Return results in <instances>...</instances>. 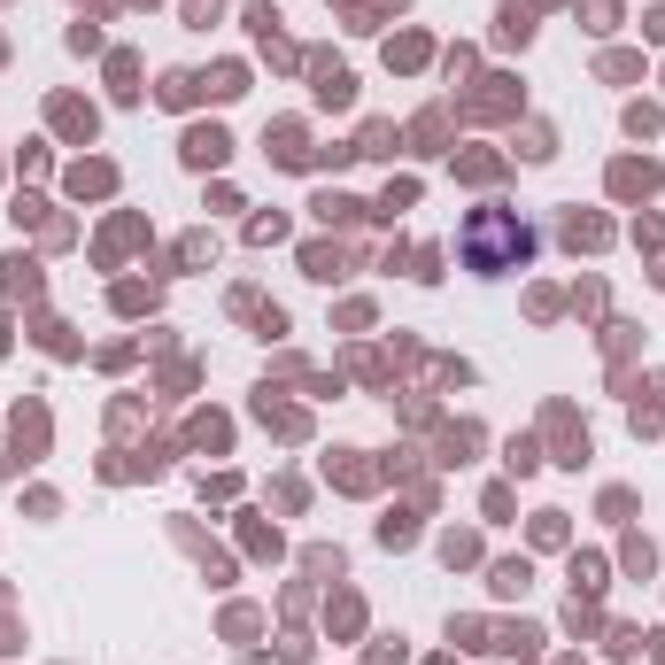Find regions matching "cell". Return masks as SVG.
<instances>
[{
	"label": "cell",
	"instance_id": "obj_1",
	"mask_svg": "<svg viewBox=\"0 0 665 665\" xmlns=\"http://www.w3.org/2000/svg\"><path fill=\"white\" fill-rule=\"evenodd\" d=\"M526 256H534V232H526L519 209L480 202L457 225V263H464V271H480V279H503V271H519Z\"/></svg>",
	"mask_w": 665,
	"mask_h": 665
},
{
	"label": "cell",
	"instance_id": "obj_2",
	"mask_svg": "<svg viewBox=\"0 0 665 665\" xmlns=\"http://www.w3.org/2000/svg\"><path fill=\"white\" fill-rule=\"evenodd\" d=\"M178 155H186V171H217V163H225V155H232L225 124H194V132H186V147H178Z\"/></svg>",
	"mask_w": 665,
	"mask_h": 665
},
{
	"label": "cell",
	"instance_id": "obj_3",
	"mask_svg": "<svg viewBox=\"0 0 665 665\" xmlns=\"http://www.w3.org/2000/svg\"><path fill=\"white\" fill-rule=\"evenodd\" d=\"M310 78H318V101H325V109H348V101H356V78H348L333 55H310Z\"/></svg>",
	"mask_w": 665,
	"mask_h": 665
},
{
	"label": "cell",
	"instance_id": "obj_4",
	"mask_svg": "<svg viewBox=\"0 0 665 665\" xmlns=\"http://www.w3.org/2000/svg\"><path fill=\"white\" fill-rule=\"evenodd\" d=\"M650 186H658V163H650V155H627V163H611V194H619V202H642Z\"/></svg>",
	"mask_w": 665,
	"mask_h": 665
},
{
	"label": "cell",
	"instance_id": "obj_5",
	"mask_svg": "<svg viewBox=\"0 0 665 665\" xmlns=\"http://www.w3.org/2000/svg\"><path fill=\"white\" fill-rule=\"evenodd\" d=\"M0 287L16 294V302H39V287H47V271H39V263L24 256V248H16V256L0 263Z\"/></svg>",
	"mask_w": 665,
	"mask_h": 665
},
{
	"label": "cell",
	"instance_id": "obj_6",
	"mask_svg": "<svg viewBox=\"0 0 665 665\" xmlns=\"http://www.w3.org/2000/svg\"><path fill=\"white\" fill-rule=\"evenodd\" d=\"M557 240H565V248L580 256V248H604V240H611V225H604V217H588V209H565V225H557Z\"/></svg>",
	"mask_w": 665,
	"mask_h": 665
},
{
	"label": "cell",
	"instance_id": "obj_7",
	"mask_svg": "<svg viewBox=\"0 0 665 665\" xmlns=\"http://www.w3.org/2000/svg\"><path fill=\"white\" fill-rule=\"evenodd\" d=\"M263 155H271V163H287V171H302V163H310L302 124H271V132H263Z\"/></svg>",
	"mask_w": 665,
	"mask_h": 665
},
{
	"label": "cell",
	"instance_id": "obj_8",
	"mask_svg": "<svg viewBox=\"0 0 665 665\" xmlns=\"http://www.w3.org/2000/svg\"><path fill=\"white\" fill-rule=\"evenodd\" d=\"M302 271L333 287V279H348V248H333V240H310V248H302Z\"/></svg>",
	"mask_w": 665,
	"mask_h": 665
},
{
	"label": "cell",
	"instance_id": "obj_9",
	"mask_svg": "<svg viewBox=\"0 0 665 665\" xmlns=\"http://www.w3.org/2000/svg\"><path fill=\"white\" fill-rule=\"evenodd\" d=\"M495 39H503V47H526V39H534V8H526V0H503V8H495Z\"/></svg>",
	"mask_w": 665,
	"mask_h": 665
},
{
	"label": "cell",
	"instance_id": "obj_10",
	"mask_svg": "<svg viewBox=\"0 0 665 665\" xmlns=\"http://www.w3.org/2000/svg\"><path fill=\"white\" fill-rule=\"evenodd\" d=\"M93 124H101V116H93V101H78V93H62V101H55V132H70V140H93Z\"/></svg>",
	"mask_w": 665,
	"mask_h": 665
},
{
	"label": "cell",
	"instance_id": "obj_11",
	"mask_svg": "<svg viewBox=\"0 0 665 665\" xmlns=\"http://www.w3.org/2000/svg\"><path fill=\"white\" fill-rule=\"evenodd\" d=\"M194 93H202V78H194V70H163L155 101H163V109H194Z\"/></svg>",
	"mask_w": 665,
	"mask_h": 665
},
{
	"label": "cell",
	"instance_id": "obj_12",
	"mask_svg": "<svg viewBox=\"0 0 665 665\" xmlns=\"http://www.w3.org/2000/svg\"><path fill=\"white\" fill-rule=\"evenodd\" d=\"M202 93H217V101H240V93H248V70H240V62H217V70L202 78Z\"/></svg>",
	"mask_w": 665,
	"mask_h": 665
},
{
	"label": "cell",
	"instance_id": "obj_13",
	"mask_svg": "<svg viewBox=\"0 0 665 665\" xmlns=\"http://www.w3.org/2000/svg\"><path fill=\"white\" fill-rule=\"evenodd\" d=\"M526 580H534V573H526V557H503V565H488V588H495V596H526Z\"/></svg>",
	"mask_w": 665,
	"mask_h": 665
},
{
	"label": "cell",
	"instance_id": "obj_14",
	"mask_svg": "<svg viewBox=\"0 0 665 665\" xmlns=\"http://www.w3.org/2000/svg\"><path fill=\"white\" fill-rule=\"evenodd\" d=\"M109 186H116L109 163H78V171H70V194H78V202H86V194H109Z\"/></svg>",
	"mask_w": 665,
	"mask_h": 665
},
{
	"label": "cell",
	"instance_id": "obj_15",
	"mask_svg": "<svg viewBox=\"0 0 665 665\" xmlns=\"http://www.w3.org/2000/svg\"><path fill=\"white\" fill-rule=\"evenodd\" d=\"M534 642H542V627H526V619H519V627H495V642H488V650H503V658H526Z\"/></svg>",
	"mask_w": 665,
	"mask_h": 665
},
{
	"label": "cell",
	"instance_id": "obj_16",
	"mask_svg": "<svg viewBox=\"0 0 665 665\" xmlns=\"http://www.w3.org/2000/svg\"><path fill=\"white\" fill-rule=\"evenodd\" d=\"M186 441H194V449H225V441H232V426L217 418V410H202V418L186 426Z\"/></svg>",
	"mask_w": 665,
	"mask_h": 665
},
{
	"label": "cell",
	"instance_id": "obj_17",
	"mask_svg": "<svg viewBox=\"0 0 665 665\" xmlns=\"http://www.w3.org/2000/svg\"><path fill=\"white\" fill-rule=\"evenodd\" d=\"M418 62H426V39H418V31L387 39V70H418Z\"/></svg>",
	"mask_w": 665,
	"mask_h": 665
},
{
	"label": "cell",
	"instance_id": "obj_18",
	"mask_svg": "<svg viewBox=\"0 0 665 665\" xmlns=\"http://www.w3.org/2000/svg\"><path fill=\"white\" fill-rule=\"evenodd\" d=\"M109 86H116V101H140V62H132V55H109Z\"/></svg>",
	"mask_w": 665,
	"mask_h": 665
},
{
	"label": "cell",
	"instance_id": "obj_19",
	"mask_svg": "<svg viewBox=\"0 0 665 665\" xmlns=\"http://www.w3.org/2000/svg\"><path fill=\"white\" fill-rule=\"evenodd\" d=\"M534 550H565V511H534Z\"/></svg>",
	"mask_w": 665,
	"mask_h": 665
},
{
	"label": "cell",
	"instance_id": "obj_20",
	"mask_svg": "<svg viewBox=\"0 0 665 665\" xmlns=\"http://www.w3.org/2000/svg\"><path fill=\"white\" fill-rule=\"evenodd\" d=\"M519 155H526V163H550V155H557V132H550V124H526Z\"/></svg>",
	"mask_w": 665,
	"mask_h": 665
},
{
	"label": "cell",
	"instance_id": "obj_21",
	"mask_svg": "<svg viewBox=\"0 0 665 665\" xmlns=\"http://www.w3.org/2000/svg\"><path fill=\"white\" fill-rule=\"evenodd\" d=\"M39 348H47V356H78V341H70L62 318H39Z\"/></svg>",
	"mask_w": 665,
	"mask_h": 665
},
{
	"label": "cell",
	"instance_id": "obj_22",
	"mask_svg": "<svg viewBox=\"0 0 665 665\" xmlns=\"http://www.w3.org/2000/svg\"><path fill=\"white\" fill-rule=\"evenodd\" d=\"M464 449H480V426H449L441 434V464H464Z\"/></svg>",
	"mask_w": 665,
	"mask_h": 665
},
{
	"label": "cell",
	"instance_id": "obj_23",
	"mask_svg": "<svg viewBox=\"0 0 665 665\" xmlns=\"http://www.w3.org/2000/svg\"><path fill=\"white\" fill-rule=\"evenodd\" d=\"M310 209H318L325 225H348V217H364V202H348V194H318Z\"/></svg>",
	"mask_w": 665,
	"mask_h": 665
},
{
	"label": "cell",
	"instance_id": "obj_24",
	"mask_svg": "<svg viewBox=\"0 0 665 665\" xmlns=\"http://www.w3.org/2000/svg\"><path fill=\"white\" fill-rule=\"evenodd\" d=\"M441 132H449V116H418V124H410V140H418V155H434V147H441Z\"/></svg>",
	"mask_w": 665,
	"mask_h": 665
},
{
	"label": "cell",
	"instance_id": "obj_25",
	"mask_svg": "<svg viewBox=\"0 0 665 665\" xmlns=\"http://www.w3.org/2000/svg\"><path fill=\"white\" fill-rule=\"evenodd\" d=\"M410 202H418V186H410V178H395V186L372 202V217H395V209H410Z\"/></svg>",
	"mask_w": 665,
	"mask_h": 665
},
{
	"label": "cell",
	"instance_id": "obj_26",
	"mask_svg": "<svg viewBox=\"0 0 665 665\" xmlns=\"http://www.w3.org/2000/svg\"><path fill=\"white\" fill-rule=\"evenodd\" d=\"M325 472H333V480H341V488H372V472H364V464H356V449H341V464H325Z\"/></svg>",
	"mask_w": 665,
	"mask_h": 665
},
{
	"label": "cell",
	"instance_id": "obj_27",
	"mask_svg": "<svg viewBox=\"0 0 665 665\" xmlns=\"http://www.w3.org/2000/svg\"><path fill=\"white\" fill-rule=\"evenodd\" d=\"M116 310H124V318H140V310H155V287H140V279H132V287H116Z\"/></svg>",
	"mask_w": 665,
	"mask_h": 665
},
{
	"label": "cell",
	"instance_id": "obj_28",
	"mask_svg": "<svg viewBox=\"0 0 665 665\" xmlns=\"http://www.w3.org/2000/svg\"><path fill=\"white\" fill-rule=\"evenodd\" d=\"M356 155H395V124H364V140H356Z\"/></svg>",
	"mask_w": 665,
	"mask_h": 665
},
{
	"label": "cell",
	"instance_id": "obj_29",
	"mask_svg": "<svg viewBox=\"0 0 665 665\" xmlns=\"http://www.w3.org/2000/svg\"><path fill=\"white\" fill-rule=\"evenodd\" d=\"M248 240H256V248H271V240H287V217H279V209H271V217H248Z\"/></svg>",
	"mask_w": 665,
	"mask_h": 665
},
{
	"label": "cell",
	"instance_id": "obj_30",
	"mask_svg": "<svg viewBox=\"0 0 665 665\" xmlns=\"http://www.w3.org/2000/svg\"><path fill=\"white\" fill-rule=\"evenodd\" d=\"M580 16H588V31H611L619 24V0H580Z\"/></svg>",
	"mask_w": 665,
	"mask_h": 665
},
{
	"label": "cell",
	"instance_id": "obj_31",
	"mask_svg": "<svg viewBox=\"0 0 665 665\" xmlns=\"http://www.w3.org/2000/svg\"><path fill=\"white\" fill-rule=\"evenodd\" d=\"M449 642H464V650H488V627H480V619H449Z\"/></svg>",
	"mask_w": 665,
	"mask_h": 665
},
{
	"label": "cell",
	"instance_id": "obj_32",
	"mask_svg": "<svg viewBox=\"0 0 665 665\" xmlns=\"http://www.w3.org/2000/svg\"><path fill=\"white\" fill-rule=\"evenodd\" d=\"M441 557H449V565H472V557H480V542H472V534H441Z\"/></svg>",
	"mask_w": 665,
	"mask_h": 665
},
{
	"label": "cell",
	"instance_id": "obj_33",
	"mask_svg": "<svg viewBox=\"0 0 665 665\" xmlns=\"http://www.w3.org/2000/svg\"><path fill=\"white\" fill-rule=\"evenodd\" d=\"M410 534H418V526H410V519H403V511H395V519H379V542H387V550H403Z\"/></svg>",
	"mask_w": 665,
	"mask_h": 665
},
{
	"label": "cell",
	"instance_id": "obj_34",
	"mask_svg": "<svg viewBox=\"0 0 665 665\" xmlns=\"http://www.w3.org/2000/svg\"><path fill=\"white\" fill-rule=\"evenodd\" d=\"M217 256V240H209V232H194V240H178V263H209Z\"/></svg>",
	"mask_w": 665,
	"mask_h": 665
},
{
	"label": "cell",
	"instance_id": "obj_35",
	"mask_svg": "<svg viewBox=\"0 0 665 665\" xmlns=\"http://www.w3.org/2000/svg\"><path fill=\"white\" fill-rule=\"evenodd\" d=\"M627 132H635V140H650V132H658V109H650V101H635V109H627Z\"/></svg>",
	"mask_w": 665,
	"mask_h": 665
},
{
	"label": "cell",
	"instance_id": "obj_36",
	"mask_svg": "<svg viewBox=\"0 0 665 665\" xmlns=\"http://www.w3.org/2000/svg\"><path fill=\"white\" fill-rule=\"evenodd\" d=\"M225 635H232V642H240V635H256V611H248V604H232V611H225Z\"/></svg>",
	"mask_w": 665,
	"mask_h": 665
},
{
	"label": "cell",
	"instance_id": "obj_37",
	"mask_svg": "<svg viewBox=\"0 0 665 665\" xmlns=\"http://www.w3.org/2000/svg\"><path fill=\"white\" fill-rule=\"evenodd\" d=\"M495 171H503V155H464V178H480V186H488Z\"/></svg>",
	"mask_w": 665,
	"mask_h": 665
},
{
	"label": "cell",
	"instance_id": "obj_38",
	"mask_svg": "<svg viewBox=\"0 0 665 665\" xmlns=\"http://www.w3.org/2000/svg\"><path fill=\"white\" fill-rule=\"evenodd\" d=\"M503 464H511V472H534V464H542V449H534V441H511V457H503Z\"/></svg>",
	"mask_w": 665,
	"mask_h": 665
},
{
	"label": "cell",
	"instance_id": "obj_39",
	"mask_svg": "<svg viewBox=\"0 0 665 665\" xmlns=\"http://www.w3.org/2000/svg\"><path fill=\"white\" fill-rule=\"evenodd\" d=\"M186 24L209 31V24H217V0H186Z\"/></svg>",
	"mask_w": 665,
	"mask_h": 665
},
{
	"label": "cell",
	"instance_id": "obj_40",
	"mask_svg": "<svg viewBox=\"0 0 665 665\" xmlns=\"http://www.w3.org/2000/svg\"><path fill=\"white\" fill-rule=\"evenodd\" d=\"M642 31H650V39L665 47V8H650V16H642Z\"/></svg>",
	"mask_w": 665,
	"mask_h": 665
},
{
	"label": "cell",
	"instance_id": "obj_41",
	"mask_svg": "<svg viewBox=\"0 0 665 665\" xmlns=\"http://www.w3.org/2000/svg\"><path fill=\"white\" fill-rule=\"evenodd\" d=\"M0 348H8V318H0Z\"/></svg>",
	"mask_w": 665,
	"mask_h": 665
}]
</instances>
